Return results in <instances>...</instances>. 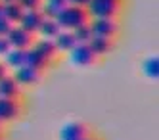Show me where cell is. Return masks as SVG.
Listing matches in <instances>:
<instances>
[{
	"mask_svg": "<svg viewBox=\"0 0 159 140\" xmlns=\"http://www.w3.org/2000/svg\"><path fill=\"white\" fill-rule=\"evenodd\" d=\"M90 21L88 14L84 8H77V6H65L58 17H56V23L60 25V29L63 31H75L77 27L81 25H86V23Z\"/></svg>",
	"mask_w": 159,
	"mask_h": 140,
	"instance_id": "6da1fadb",
	"label": "cell"
},
{
	"mask_svg": "<svg viewBox=\"0 0 159 140\" xmlns=\"http://www.w3.org/2000/svg\"><path fill=\"white\" fill-rule=\"evenodd\" d=\"M123 0H90L86 4V14L90 19H100V17H115L119 14Z\"/></svg>",
	"mask_w": 159,
	"mask_h": 140,
	"instance_id": "7a4b0ae2",
	"label": "cell"
},
{
	"mask_svg": "<svg viewBox=\"0 0 159 140\" xmlns=\"http://www.w3.org/2000/svg\"><path fill=\"white\" fill-rule=\"evenodd\" d=\"M90 29H92L94 37H106V39H113L119 31V23L115 17H100V19H90L88 21Z\"/></svg>",
	"mask_w": 159,
	"mask_h": 140,
	"instance_id": "3957f363",
	"label": "cell"
},
{
	"mask_svg": "<svg viewBox=\"0 0 159 140\" xmlns=\"http://www.w3.org/2000/svg\"><path fill=\"white\" fill-rule=\"evenodd\" d=\"M67 54H69L71 63L77 65V67H88V65H92L96 62V56H94L92 50H90L88 44H75Z\"/></svg>",
	"mask_w": 159,
	"mask_h": 140,
	"instance_id": "277c9868",
	"label": "cell"
},
{
	"mask_svg": "<svg viewBox=\"0 0 159 140\" xmlns=\"http://www.w3.org/2000/svg\"><path fill=\"white\" fill-rule=\"evenodd\" d=\"M35 35L27 33L25 29H21L19 25H14L12 29H10V33L6 35V39L10 42V46L12 48H19V50H27L33 46V42H35Z\"/></svg>",
	"mask_w": 159,
	"mask_h": 140,
	"instance_id": "5b68a950",
	"label": "cell"
},
{
	"mask_svg": "<svg viewBox=\"0 0 159 140\" xmlns=\"http://www.w3.org/2000/svg\"><path fill=\"white\" fill-rule=\"evenodd\" d=\"M21 115V104L17 98H0V121L10 123Z\"/></svg>",
	"mask_w": 159,
	"mask_h": 140,
	"instance_id": "8992f818",
	"label": "cell"
},
{
	"mask_svg": "<svg viewBox=\"0 0 159 140\" xmlns=\"http://www.w3.org/2000/svg\"><path fill=\"white\" fill-rule=\"evenodd\" d=\"M12 77L16 79V83L19 86H31L40 81V71H37V69H33L29 65H21L12 71Z\"/></svg>",
	"mask_w": 159,
	"mask_h": 140,
	"instance_id": "52a82bcc",
	"label": "cell"
},
{
	"mask_svg": "<svg viewBox=\"0 0 159 140\" xmlns=\"http://www.w3.org/2000/svg\"><path fill=\"white\" fill-rule=\"evenodd\" d=\"M86 134H88L86 125L79 121H69L60 129V140H81Z\"/></svg>",
	"mask_w": 159,
	"mask_h": 140,
	"instance_id": "ba28073f",
	"label": "cell"
},
{
	"mask_svg": "<svg viewBox=\"0 0 159 140\" xmlns=\"http://www.w3.org/2000/svg\"><path fill=\"white\" fill-rule=\"evenodd\" d=\"M42 21H44V16H42V12H40V10L25 12L23 17H21V21H19V27H21V29H25V31L31 33V35H37L39 27L42 25Z\"/></svg>",
	"mask_w": 159,
	"mask_h": 140,
	"instance_id": "9c48e42d",
	"label": "cell"
},
{
	"mask_svg": "<svg viewBox=\"0 0 159 140\" xmlns=\"http://www.w3.org/2000/svg\"><path fill=\"white\" fill-rule=\"evenodd\" d=\"M33 48L48 62H52L54 58L60 54L58 48H56V44H54V40H50V39H37L35 42H33Z\"/></svg>",
	"mask_w": 159,
	"mask_h": 140,
	"instance_id": "30bf717a",
	"label": "cell"
},
{
	"mask_svg": "<svg viewBox=\"0 0 159 140\" xmlns=\"http://www.w3.org/2000/svg\"><path fill=\"white\" fill-rule=\"evenodd\" d=\"M21 92V86L16 83L12 75H6L0 79V98H17Z\"/></svg>",
	"mask_w": 159,
	"mask_h": 140,
	"instance_id": "8fae6325",
	"label": "cell"
},
{
	"mask_svg": "<svg viewBox=\"0 0 159 140\" xmlns=\"http://www.w3.org/2000/svg\"><path fill=\"white\" fill-rule=\"evenodd\" d=\"M90 46V50L94 52L96 58H102V56H106L109 54V50L113 48V39H106V37H92L88 42Z\"/></svg>",
	"mask_w": 159,
	"mask_h": 140,
	"instance_id": "7c38bea8",
	"label": "cell"
},
{
	"mask_svg": "<svg viewBox=\"0 0 159 140\" xmlns=\"http://www.w3.org/2000/svg\"><path fill=\"white\" fill-rule=\"evenodd\" d=\"M48 60H44V58L35 50V48H33V46H31V48H27L25 50V65H29V67H33V69H37V71H44V69H46L48 67Z\"/></svg>",
	"mask_w": 159,
	"mask_h": 140,
	"instance_id": "4fadbf2b",
	"label": "cell"
},
{
	"mask_svg": "<svg viewBox=\"0 0 159 140\" xmlns=\"http://www.w3.org/2000/svg\"><path fill=\"white\" fill-rule=\"evenodd\" d=\"M67 6V0H42L40 4V12L44 17H52L56 19L58 17V14Z\"/></svg>",
	"mask_w": 159,
	"mask_h": 140,
	"instance_id": "5bb4252c",
	"label": "cell"
},
{
	"mask_svg": "<svg viewBox=\"0 0 159 140\" xmlns=\"http://www.w3.org/2000/svg\"><path fill=\"white\" fill-rule=\"evenodd\" d=\"M2 62L8 69H17L21 65H25V50H19V48H10V52L2 58Z\"/></svg>",
	"mask_w": 159,
	"mask_h": 140,
	"instance_id": "9a60e30c",
	"label": "cell"
},
{
	"mask_svg": "<svg viewBox=\"0 0 159 140\" xmlns=\"http://www.w3.org/2000/svg\"><path fill=\"white\" fill-rule=\"evenodd\" d=\"M25 12L19 8L17 2H8V4H2V17L8 19L12 25H19L21 17H23Z\"/></svg>",
	"mask_w": 159,
	"mask_h": 140,
	"instance_id": "2e32d148",
	"label": "cell"
},
{
	"mask_svg": "<svg viewBox=\"0 0 159 140\" xmlns=\"http://www.w3.org/2000/svg\"><path fill=\"white\" fill-rule=\"evenodd\" d=\"M54 44H56V48H58V52H69L73 46L77 44V40H75V37H73L71 31H63L61 29L58 35H56Z\"/></svg>",
	"mask_w": 159,
	"mask_h": 140,
	"instance_id": "e0dca14e",
	"label": "cell"
},
{
	"mask_svg": "<svg viewBox=\"0 0 159 140\" xmlns=\"http://www.w3.org/2000/svg\"><path fill=\"white\" fill-rule=\"evenodd\" d=\"M61 29H60V25L56 23V19H52V17H44V21H42V25L39 27V35H40V39H50V40H54L56 39V35H58Z\"/></svg>",
	"mask_w": 159,
	"mask_h": 140,
	"instance_id": "ac0fdd59",
	"label": "cell"
},
{
	"mask_svg": "<svg viewBox=\"0 0 159 140\" xmlns=\"http://www.w3.org/2000/svg\"><path fill=\"white\" fill-rule=\"evenodd\" d=\"M142 71L148 79L157 81V77H159V58L157 56H148L142 63Z\"/></svg>",
	"mask_w": 159,
	"mask_h": 140,
	"instance_id": "d6986e66",
	"label": "cell"
},
{
	"mask_svg": "<svg viewBox=\"0 0 159 140\" xmlns=\"http://www.w3.org/2000/svg\"><path fill=\"white\" fill-rule=\"evenodd\" d=\"M71 33H73V37H75L77 44H88V42H90V39L94 37V35H92V29H90L88 23H86V25L77 27V29H75V31H71Z\"/></svg>",
	"mask_w": 159,
	"mask_h": 140,
	"instance_id": "ffe728a7",
	"label": "cell"
},
{
	"mask_svg": "<svg viewBox=\"0 0 159 140\" xmlns=\"http://www.w3.org/2000/svg\"><path fill=\"white\" fill-rule=\"evenodd\" d=\"M17 4L23 12H33V10H40L42 0H17Z\"/></svg>",
	"mask_w": 159,
	"mask_h": 140,
	"instance_id": "44dd1931",
	"label": "cell"
},
{
	"mask_svg": "<svg viewBox=\"0 0 159 140\" xmlns=\"http://www.w3.org/2000/svg\"><path fill=\"white\" fill-rule=\"evenodd\" d=\"M14 25L10 23L8 19H4V17H0V37H6V35L10 33V29H12Z\"/></svg>",
	"mask_w": 159,
	"mask_h": 140,
	"instance_id": "7402d4cb",
	"label": "cell"
},
{
	"mask_svg": "<svg viewBox=\"0 0 159 140\" xmlns=\"http://www.w3.org/2000/svg\"><path fill=\"white\" fill-rule=\"evenodd\" d=\"M10 48H12V46H10L8 39H6V37H0V58H4V56L10 52Z\"/></svg>",
	"mask_w": 159,
	"mask_h": 140,
	"instance_id": "603a6c76",
	"label": "cell"
},
{
	"mask_svg": "<svg viewBox=\"0 0 159 140\" xmlns=\"http://www.w3.org/2000/svg\"><path fill=\"white\" fill-rule=\"evenodd\" d=\"M90 0H67V6H77V8H86Z\"/></svg>",
	"mask_w": 159,
	"mask_h": 140,
	"instance_id": "cb8c5ba5",
	"label": "cell"
},
{
	"mask_svg": "<svg viewBox=\"0 0 159 140\" xmlns=\"http://www.w3.org/2000/svg\"><path fill=\"white\" fill-rule=\"evenodd\" d=\"M6 75H10V71H8V67L4 65V62L0 60V79H2V77H6Z\"/></svg>",
	"mask_w": 159,
	"mask_h": 140,
	"instance_id": "d4e9b609",
	"label": "cell"
},
{
	"mask_svg": "<svg viewBox=\"0 0 159 140\" xmlns=\"http://www.w3.org/2000/svg\"><path fill=\"white\" fill-rule=\"evenodd\" d=\"M81 140H98V138H94V136H90V134H86V136H83Z\"/></svg>",
	"mask_w": 159,
	"mask_h": 140,
	"instance_id": "484cf974",
	"label": "cell"
},
{
	"mask_svg": "<svg viewBox=\"0 0 159 140\" xmlns=\"http://www.w3.org/2000/svg\"><path fill=\"white\" fill-rule=\"evenodd\" d=\"M2 4H8V2H17V0H0Z\"/></svg>",
	"mask_w": 159,
	"mask_h": 140,
	"instance_id": "4316f807",
	"label": "cell"
},
{
	"mask_svg": "<svg viewBox=\"0 0 159 140\" xmlns=\"http://www.w3.org/2000/svg\"><path fill=\"white\" fill-rule=\"evenodd\" d=\"M0 17H2V2H0Z\"/></svg>",
	"mask_w": 159,
	"mask_h": 140,
	"instance_id": "83f0119b",
	"label": "cell"
},
{
	"mask_svg": "<svg viewBox=\"0 0 159 140\" xmlns=\"http://www.w3.org/2000/svg\"><path fill=\"white\" fill-rule=\"evenodd\" d=\"M0 127H2V121H0Z\"/></svg>",
	"mask_w": 159,
	"mask_h": 140,
	"instance_id": "f1b7e54d",
	"label": "cell"
},
{
	"mask_svg": "<svg viewBox=\"0 0 159 140\" xmlns=\"http://www.w3.org/2000/svg\"><path fill=\"white\" fill-rule=\"evenodd\" d=\"M0 140H2V136H0Z\"/></svg>",
	"mask_w": 159,
	"mask_h": 140,
	"instance_id": "f546056e",
	"label": "cell"
}]
</instances>
